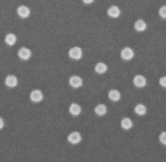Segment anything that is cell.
Here are the masks:
<instances>
[{"label":"cell","instance_id":"30bf717a","mask_svg":"<svg viewBox=\"0 0 166 162\" xmlns=\"http://www.w3.org/2000/svg\"><path fill=\"white\" fill-rule=\"evenodd\" d=\"M5 84L8 87H15L18 84L17 78L14 75H8L5 79Z\"/></svg>","mask_w":166,"mask_h":162},{"label":"cell","instance_id":"e0dca14e","mask_svg":"<svg viewBox=\"0 0 166 162\" xmlns=\"http://www.w3.org/2000/svg\"><path fill=\"white\" fill-rule=\"evenodd\" d=\"M135 112L137 114L140 116H143L146 113L147 109L146 107L142 104H139L135 108Z\"/></svg>","mask_w":166,"mask_h":162},{"label":"cell","instance_id":"ffe728a7","mask_svg":"<svg viewBox=\"0 0 166 162\" xmlns=\"http://www.w3.org/2000/svg\"><path fill=\"white\" fill-rule=\"evenodd\" d=\"M160 141L164 145H166V132H162L160 135Z\"/></svg>","mask_w":166,"mask_h":162},{"label":"cell","instance_id":"7402d4cb","mask_svg":"<svg viewBox=\"0 0 166 162\" xmlns=\"http://www.w3.org/2000/svg\"><path fill=\"white\" fill-rule=\"evenodd\" d=\"M4 127V121L3 120V119L2 117H0V129L3 128Z\"/></svg>","mask_w":166,"mask_h":162},{"label":"cell","instance_id":"8992f818","mask_svg":"<svg viewBox=\"0 0 166 162\" xmlns=\"http://www.w3.org/2000/svg\"><path fill=\"white\" fill-rule=\"evenodd\" d=\"M30 97L31 101H32L33 102L38 103L42 101V99H43V95H42L41 91H40V90L35 89L31 92Z\"/></svg>","mask_w":166,"mask_h":162},{"label":"cell","instance_id":"4fadbf2b","mask_svg":"<svg viewBox=\"0 0 166 162\" xmlns=\"http://www.w3.org/2000/svg\"><path fill=\"white\" fill-rule=\"evenodd\" d=\"M108 97L110 98L112 101H119L121 95L120 93L117 91L116 89H112L108 93Z\"/></svg>","mask_w":166,"mask_h":162},{"label":"cell","instance_id":"52a82bcc","mask_svg":"<svg viewBox=\"0 0 166 162\" xmlns=\"http://www.w3.org/2000/svg\"><path fill=\"white\" fill-rule=\"evenodd\" d=\"M18 55L23 60H28L31 56V52L26 47H22L19 50Z\"/></svg>","mask_w":166,"mask_h":162},{"label":"cell","instance_id":"5bb4252c","mask_svg":"<svg viewBox=\"0 0 166 162\" xmlns=\"http://www.w3.org/2000/svg\"><path fill=\"white\" fill-rule=\"evenodd\" d=\"M121 125L123 128H124V129L125 130H128V129H130V128L132 127V122L129 118L125 117V118H123L121 120Z\"/></svg>","mask_w":166,"mask_h":162},{"label":"cell","instance_id":"7c38bea8","mask_svg":"<svg viewBox=\"0 0 166 162\" xmlns=\"http://www.w3.org/2000/svg\"><path fill=\"white\" fill-rule=\"evenodd\" d=\"M69 112L73 116H77L81 112V108L79 104L76 103H73L71 104L69 107Z\"/></svg>","mask_w":166,"mask_h":162},{"label":"cell","instance_id":"277c9868","mask_svg":"<svg viewBox=\"0 0 166 162\" xmlns=\"http://www.w3.org/2000/svg\"><path fill=\"white\" fill-rule=\"evenodd\" d=\"M107 13H108L109 16H110L113 18H117V17L120 16V14H121V11H120V8L118 7H117L116 5H113L108 9Z\"/></svg>","mask_w":166,"mask_h":162},{"label":"cell","instance_id":"d6986e66","mask_svg":"<svg viewBox=\"0 0 166 162\" xmlns=\"http://www.w3.org/2000/svg\"><path fill=\"white\" fill-rule=\"evenodd\" d=\"M159 14L162 18H166V5H164L160 8Z\"/></svg>","mask_w":166,"mask_h":162},{"label":"cell","instance_id":"44dd1931","mask_svg":"<svg viewBox=\"0 0 166 162\" xmlns=\"http://www.w3.org/2000/svg\"><path fill=\"white\" fill-rule=\"evenodd\" d=\"M160 84L161 86H162L163 87L166 88V77H162L160 79Z\"/></svg>","mask_w":166,"mask_h":162},{"label":"cell","instance_id":"ac0fdd59","mask_svg":"<svg viewBox=\"0 0 166 162\" xmlns=\"http://www.w3.org/2000/svg\"><path fill=\"white\" fill-rule=\"evenodd\" d=\"M95 69H96V71L99 73H105L107 69V65L103 62H99L96 66Z\"/></svg>","mask_w":166,"mask_h":162},{"label":"cell","instance_id":"9a60e30c","mask_svg":"<svg viewBox=\"0 0 166 162\" xmlns=\"http://www.w3.org/2000/svg\"><path fill=\"white\" fill-rule=\"evenodd\" d=\"M95 112L99 116H103L107 112V108L105 105H104L103 104H100L95 108Z\"/></svg>","mask_w":166,"mask_h":162},{"label":"cell","instance_id":"6da1fadb","mask_svg":"<svg viewBox=\"0 0 166 162\" xmlns=\"http://www.w3.org/2000/svg\"><path fill=\"white\" fill-rule=\"evenodd\" d=\"M82 49L79 47H74L69 51V55L73 59H80L82 57Z\"/></svg>","mask_w":166,"mask_h":162},{"label":"cell","instance_id":"3957f363","mask_svg":"<svg viewBox=\"0 0 166 162\" xmlns=\"http://www.w3.org/2000/svg\"><path fill=\"white\" fill-rule=\"evenodd\" d=\"M17 12L19 16L22 18H27L30 15V9L25 5H21L17 9Z\"/></svg>","mask_w":166,"mask_h":162},{"label":"cell","instance_id":"ba28073f","mask_svg":"<svg viewBox=\"0 0 166 162\" xmlns=\"http://www.w3.org/2000/svg\"><path fill=\"white\" fill-rule=\"evenodd\" d=\"M69 84L73 88H79L82 86L83 80L78 76H72L69 79Z\"/></svg>","mask_w":166,"mask_h":162},{"label":"cell","instance_id":"603a6c76","mask_svg":"<svg viewBox=\"0 0 166 162\" xmlns=\"http://www.w3.org/2000/svg\"><path fill=\"white\" fill-rule=\"evenodd\" d=\"M94 0H83V2L85 4H91L93 2Z\"/></svg>","mask_w":166,"mask_h":162},{"label":"cell","instance_id":"8fae6325","mask_svg":"<svg viewBox=\"0 0 166 162\" xmlns=\"http://www.w3.org/2000/svg\"><path fill=\"white\" fill-rule=\"evenodd\" d=\"M134 27L137 31H144L147 27V24L143 20H137L135 23Z\"/></svg>","mask_w":166,"mask_h":162},{"label":"cell","instance_id":"5b68a950","mask_svg":"<svg viewBox=\"0 0 166 162\" xmlns=\"http://www.w3.org/2000/svg\"><path fill=\"white\" fill-rule=\"evenodd\" d=\"M68 141L72 144H77L81 140V136L77 132H73L68 136Z\"/></svg>","mask_w":166,"mask_h":162},{"label":"cell","instance_id":"9c48e42d","mask_svg":"<svg viewBox=\"0 0 166 162\" xmlns=\"http://www.w3.org/2000/svg\"><path fill=\"white\" fill-rule=\"evenodd\" d=\"M134 83L137 87H144L146 85V79L142 75H136L134 79Z\"/></svg>","mask_w":166,"mask_h":162},{"label":"cell","instance_id":"7a4b0ae2","mask_svg":"<svg viewBox=\"0 0 166 162\" xmlns=\"http://www.w3.org/2000/svg\"><path fill=\"white\" fill-rule=\"evenodd\" d=\"M121 56L123 59L125 60H129L134 56V52L130 47H125L121 51Z\"/></svg>","mask_w":166,"mask_h":162},{"label":"cell","instance_id":"2e32d148","mask_svg":"<svg viewBox=\"0 0 166 162\" xmlns=\"http://www.w3.org/2000/svg\"><path fill=\"white\" fill-rule=\"evenodd\" d=\"M16 41V36L12 34V33H9L5 37V42L9 46H12L15 44Z\"/></svg>","mask_w":166,"mask_h":162}]
</instances>
